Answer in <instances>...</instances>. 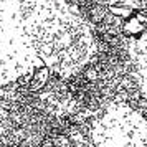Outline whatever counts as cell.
<instances>
[{
  "instance_id": "obj_1",
  "label": "cell",
  "mask_w": 147,
  "mask_h": 147,
  "mask_svg": "<svg viewBox=\"0 0 147 147\" xmlns=\"http://www.w3.org/2000/svg\"><path fill=\"white\" fill-rule=\"evenodd\" d=\"M94 51L91 28L68 0H0V89L40 68L73 76Z\"/></svg>"
},
{
  "instance_id": "obj_2",
  "label": "cell",
  "mask_w": 147,
  "mask_h": 147,
  "mask_svg": "<svg viewBox=\"0 0 147 147\" xmlns=\"http://www.w3.org/2000/svg\"><path fill=\"white\" fill-rule=\"evenodd\" d=\"M147 121L126 104H113L102 111L91 127V147H144Z\"/></svg>"
},
{
  "instance_id": "obj_3",
  "label": "cell",
  "mask_w": 147,
  "mask_h": 147,
  "mask_svg": "<svg viewBox=\"0 0 147 147\" xmlns=\"http://www.w3.org/2000/svg\"><path fill=\"white\" fill-rule=\"evenodd\" d=\"M132 60L134 69H136V80L139 84L140 93L147 99V17L144 28L140 32L139 38L136 40L132 48Z\"/></svg>"
}]
</instances>
